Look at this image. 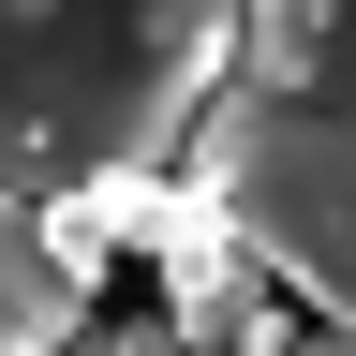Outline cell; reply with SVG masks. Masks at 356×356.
<instances>
[{"mask_svg": "<svg viewBox=\"0 0 356 356\" xmlns=\"http://www.w3.org/2000/svg\"><path fill=\"white\" fill-rule=\"evenodd\" d=\"M60 356H193V341H178V312H89Z\"/></svg>", "mask_w": 356, "mask_h": 356, "instance_id": "obj_4", "label": "cell"}, {"mask_svg": "<svg viewBox=\"0 0 356 356\" xmlns=\"http://www.w3.org/2000/svg\"><path fill=\"white\" fill-rule=\"evenodd\" d=\"M238 60V0H0V178L60 193L89 163H178Z\"/></svg>", "mask_w": 356, "mask_h": 356, "instance_id": "obj_2", "label": "cell"}, {"mask_svg": "<svg viewBox=\"0 0 356 356\" xmlns=\"http://www.w3.org/2000/svg\"><path fill=\"white\" fill-rule=\"evenodd\" d=\"M282 356H356V327H341V312H312V327H297Z\"/></svg>", "mask_w": 356, "mask_h": 356, "instance_id": "obj_5", "label": "cell"}, {"mask_svg": "<svg viewBox=\"0 0 356 356\" xmlns=\"http://www.w3.org/2000/svg\"><path fill=\"white\" fill-rule=\"evenodd\" d=\"M178 149L238 238L356 327V0H238V60Z\"/></svg>", "mask_w": 356, "mask_h": 356, "instance_id": "obj_1", "label": "cell"}, {"mask_svg": "<svg viewBox=\"0 0 356 356\" xmlns=\"http://www.w3.org/2000/svg\"><path fill=\"white\" fill-rule=\"evenodd\" d=\"M89 312H104V282L44 238V193H15V178H0V356H60Z\"/></svg>", "mask_w": 356, "mask_h": 356, "instance_id": "obj_3", "label": "cell"}]
</instances>
